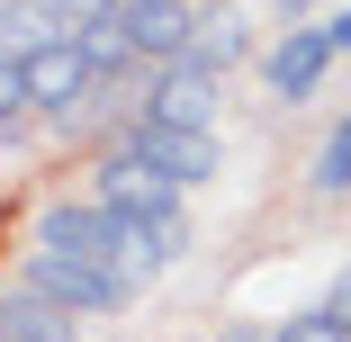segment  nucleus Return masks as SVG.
<instances>
[{"instance_id": "obj_6", "label": "nucleus", "mask_w": 351, "mask_h": 342, "mask_svg": "<svg viewBox=\"0 0 351 342\" xmlns=\"http://www.w3.org/2000/svg\"><path fill=\"white\" fill-rule=\"evenodd\" d=\"M324 63H333V36L298 19L289 36L270 45V63H261V73H270V90H279V99L298 108V99H315V90H324Z\"/></svg>"}, {"instance_id": "obj_17", "label": "nucleus", "mask_w": 351, "mask_h": 342, "mask_svg": "<svg viewBox=\"0 0 351 342\" xmlns=\"http://www.w3.org/2000/svg\"><path fill=\"white\" fill-rule=\"evenodd\" d=\"M324 306H333V315L351 324V261H342V280H333V297H324Z\"/></svg>"}, {"instance_id": "obj_9", "label": "nucleus", "mask_w": 351, "mask_h": 342, "mask_svg": "<svg viewBox=\"0 0 351 342\" xmlns=\"http://www.w3.org/2000/svg\"><path fill=\"white\" fill-rule=\"evenodd\" d=\"M0 342H82V315L73 306H54L45 289H10V297H0Z\"/></svg>"}, {"instance_id": "obj_1", "label": "nucleus", "mask_w": 351, "mask_h": 342, "mask_svg": "<svg viewBox=\"0 0 351 342\" xmlns=\"http://www.w3.org/2000/svg\"><path fill=\"white\" fill-rule=\"evenodd\" d=\"M27 289H45L54 306H73V315H108V306L135 297L117 270L90 261V252H27Z\"/></svg>"}, {"instance_id": "obj_11", "label": "nucleus", "mask_w": 351, "mask_h": 342, "mask_svg": "<svg viewBox=\"0 0 351 342\" xmlns=\"http://www.w3.org/2000/svg\"><path fill=\"white\" fill-rule=\"evenodd\" d=\"M73 45L90 54V73H99V82H108V73H126V63H145V54H135V27H126L117 10H108V19H82V27H73Z\"/></svg>"}, {"instance_id": "obj_2", "label": "nucleus", "mask_w": 351, "mask_h": 342, "mask_svg": "<svg viewBox=\"0 0 351 342\" xmlns=\"http://www.w3.org/2000/svg\"><path fill=\"white\" fill-rule=\"evenodd\" d=\"M99 208H117V217H171V208H180V180L117 135V145L99 154Z\"/></svg>"}, {"instance_id": "obj_12", "label": "nucleus", "mask_w": 351, "mask_h": 342, "mask_svg": "<svg viewBox=\"0 0 351 342\" xmlns=\"http://www.w3.org/2000/svg\"><path fill=\"white\" fill-rule=\"evenodd\" d=\"M243 19L234 10H198V36H189V63H198V73H226V63H243Z\"/></svg>"}, {"instance_id": "obj_4", "label": "nucleus", "mask_w": 351, "mask_h": 342, "mask_svg": "<svg viewBox=\"0 0 351 342\" xmlns=\"http://www.w3.org/2000/svg\"><path fill=\"white\" fill-rule=\"evenodd\" d=\"M145 117L154 126H217V73L198 63H154V90H145Z\"/></svg>"}, {"instance_id": "obj_13", "label": "nucleus", "mask_w": 351, "mask_h": 342, "mask_svg": "<svg viewBox=\"0 0 351 342\" xmlns=\"http://www.w3.org/2000/svg\"><path fill=\"white\" fill-rule=\"evenodd\" d=\"M306 189L315 198H351V117L324 135V145H315V171H306Z\"/></svg>"}, {"instance_id": "obj_7", "label": "nucleus", "mask_w": 351, "mask_h": 342, "mask_svg": "<svg viewBox=\"0 0 351 342\" xmlns=\"http://www.w3.org/2000/svg\"><path fill=\"white\" fill-rule=\"evenodd\" d=\"M117 19L135 27V54H145V63H180L189 36H198V10H189V0H117Z\"/></svg>"}, {"instance_id": "obj_5", "label": "nucleus", "mask_w": 351, "mask_h": 342, "mask_svg": "<svg viewBox=\"0 0 351 342\" xmlns=\"http://www.w3.org/2000/svg\"><path fill=\"white\" fill-rule=\"evenodd\" d=\"M126 145H135V154H154L180 189H189V180H217V126H154V117H135V126H126Z\"/></svg>"}, {"instance_id": "obj_20", "label": "nucleus", "mask_w": 351, "mask_h": 342, "mask_svg": "<svg viewBox=\"0 0 351 342\" xmlns=\"http://www.w3.org/2000/svg\"><path fill=\"white\" fill-rule=\"evenodd\" d=\"M270 342H279V333H270Z\"/></svg>"}, {"instance_id": "obj_10", "label": "nucleus", "mask_w": 351, "mask_h": 342, "mask_svg": "<svg viewBox=\"0 0 351 342\" xmlns=\"http://www.w3.org/2000/svg\"><path fill=\"white\" fill-rule=\"evenodd\" d=\"M54 36H73V19L54 10V0H10V10H0V54H36V45H54Z\"/></svg>"}, {"instance_id": "obj_15", "label": "nucleus", "mask_w": 351, "mask_h": 342, "mask_svg": "<svg viewBox=\"0 0 351 342\" xmlns=\"http://www.w3.org/2000/svg\"><path fill=\"white\" fill-rule=\"evenodd\" d=\"M19 108H27V63L0 54V117H19Z\"/></svg>"}, {"instance_id": "obj_16", "label": "nucleus", "mask_w": 351, "mask_h": 342, "mask_svg": "<svg viewBox=\"0 0 351 342\" xmlns=\"http://www.w3.org/2000/svg\"><path fill=\"white\" fill-rule=\"evenodd\" d=\"M54 10H63V19H73V27H82V19H108V10H117V0H54Z\"/></svg>"}, {"instance_id": "obj_3", "label": "nucleus", "mask_w": 351, "mask_h": 342, "mask_svg": "<svg viewBox=\"0 0 351 342\" xmlns=\"http://www.w3.org/2000/svg\"><path fill=\"white\" fill-rule=\"evenodd\" d=\"M90 90H99V73H90V54H82L73 36H54V45L27 54V108H36V117H63V126H73V117L90 108Z\"/></svg>"}, {"instance_id": "obj_8", "label": "nucleus", "mask_w": 351, "mask_h": 342, "mask_svg": "<svg viewBox=\"0 0 351 342\" xmlns=\"http://www.w3.org/2000/svg\"><path fill=\"white\" fill-rule=\"evenodd\" d=\"M99 261L117 270L126 289H145V280H162V270H171V252H162L154 217H117V208H108V234H99Z\"/></svg>"}, {"instance_id": "obj_14", "label": "nucleus", "mask_w": 351, "mask_h": 342, "mask_svg": "<svg viewBox=\"0 0 351 342\" xmlns=\"http://www.w3.org/2000/svg\"><path fill=\"white\" fill-rule=\"evenodd\" d=\"M279 342H351V324L333 306H315V315H289V324H279Z\"/></svg>"}, {"instance_id": "obj_18", "label": "nucleus", "mask_w": 351, "mask_h": 342, "mask_svg": "<svg viewBox=\"0 0 351 342\" xmlns=\"http://www.w3.org/2000/svg\"><path fill=\"white\" fill-rule=\"evenodd\" d=\"M324 36H333V54H351V10H333V19H324Z\"/></svg>"}, {"instance_id": "obj_19", "label": "nucleus", "mask_w": 351, "mask_h": 342, "mask_svg": "<svg viewBox=\"0 0 351 342\" xmlns=\"http://www.w3.org/2000/svg\"><path fill=\"white\" fill-rule=\"evenodd\" d=\"M217 342H270V333H252V324H234V333H217Z\"/></svg>"}]
</instances>
